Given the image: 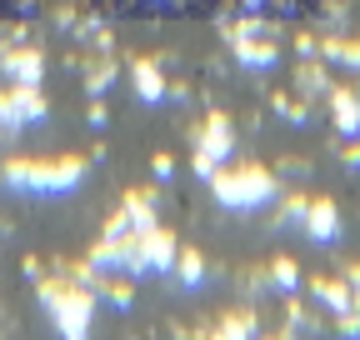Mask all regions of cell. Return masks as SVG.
Returning a JSON list of instances; mask_svg holds the SVG:
<instances>
[{
    "label": "cell",
    "mask_w": 360,
    "mask_h": 340,
    "mask_svg": "<svg viewBox=\"0 0 360 340\" xmlns=\"http://www.w3.org/2000/svg\"><path fill=\"white\" fill-rule=\"evenodd\" d=\"M6 181L15 190H40V195H60L70 185L85 181V160H11L6 165Z\"/></svg>",
    "instance_id": "cell-1"
},
{
    "label": "cell",
    "mask_w": 360,
    "mask_h": 340,
    "mask_svg": "<svg viewBox=\"0 0 360 340\" xmlns=\"http://www.w3.org/2000/svg\"><path fill=\"white\" fill-rule=\"evenodd\" d=\"M215 195H220V205H231V210H255V205H265L270 195H276V181H270L260 165H240V170L215 176Z\"/></svg>",
    "instance_id": "cell-2"
},
{
    "label": "cell",
    "mask_w": 360,
    "mask_h": 340,
    "mask_svg": "<svg viewBox=\"0 0 360 340\" xmlns=\"http://www.w3.org/2000/svg\"><path fill=\"white\" fill-rule=\"evenodd\" d=\"M40 295H45V306H51V315L60 320L65 335H80L90 325V295L80 285H40Z\"/></svg>",
    "instance_id": "cell-3"
},
{
    "label": "cell",
    "mask_w": 360,
    "mask_h": 340,
    "mask_svg": "<svg viewBox=\"0 0 360 340\" xmlns=\"http://www.w3.org/2000/svg\"><path fill=\"white\" fill-rule=\"evenodd\" d=\"M225 155H231V125H225L220 115H210V120H205V131H200L195 170H200V176H210V170H215V160H225Z\"/></svg>",
    "instance_id": "cell-4"
},
{
    "label": "cell",
    "mask_w": 360,
    "mask_h": 340,
    "mask_svg": "<svg viewBox=\"0 0 360 340\" xmlns=\"http://www.w3.org/2000/svg\"><path fill=\"white\" fill-rule=\"evenodd\" d=\"M45 115V100L35 96V85H15V91L0 96V120L6 125H25V120H40Z\"/></svg>",
    "instance_id": "cell-5"
},
{
    "label": "cell",
    "mask_w": 360,
    "mask_h": 340,
    "mask_svg": "<svg viewBox=\"0 0 360 340\" xmlns=\"http://www.w3.org/2000/svg\"><path fill=\"white\" fill-rule=\"evenodd\" d=\"M0 65H6V75H11L15 85H35V80H40V70H45L40 51H15V55L0 60Z\"/></svg>",
    "instance_id": "cell-6"
},
{
    "label": "cell",
    "mask_w": 360,
    "mask_h": 340,
    "mask_svg": "<svg viewBox=\"0 0 360 340\" xmlns=\"http://www.w3.org/2000/svg\"><path fill=\"white\" fill-rule=\"evenodd\" d=\"M335 225H340V221H335V205H330V200H315L310 216H305V230H310L315 240L330 245V240H335Z\"/></svg>",
    "instance_id": "cell-7"
},
{
    "label": "cell",
    "mask_w": 360,
    "mask_h": 340,
    "mask_svg": "<svg viewBox=\"0 0 360 340\" xmlns=\"http://www.w3.org/2000/svg\"><path fill=\"white\" fill-rule=\"evenodd\" d=\"M335 125H340L345 136L360 131V100H355L350 91H335Z\"/></svg>",
    "instance_id": "cell-8"
},
{
    "label": "cell",
    "mask_w": 360,
    "mask_h": 340,
    "mask_svg": "<svg viewBox=\"0 0 360 340\" xmlns=\"http://www.w3.org/2000/svg\"><path fill=\"white\" fill-rule=\"evenodd\" d=\"M135 91H141V100H160V96H165V80L155 75V65H150V60L135 65Z\"/></svg>",
    "instance_id": "cell-9"
},
{
    "label": "cell",
    "mask_w": 360,
    "mask_h": 340,
    "mask_svg": "<svg viewBox=\"0 0 360 340\" xmlns=\"http://www.w3.org/2000/svg\"><path fill=\"white\" fill-rule=\"evenodd\" d=\"M315 301H326L330 310L350 315V290H345V285H335V280H315Z\"/></svg>",
    "instance_id": "cell-10"
},
{
    "label": "cell",
    "mask_w": 360,
    "mask_h": 340,
    "mask_svg": "<svg viewBox=\"0 0 360 340\" xmlns=\"http://www.w3.org/2000/svg\"><path fill=\"white\" fill-rule=\"evenodd\" d=\"M200 270H205V266H200V255H195V250L180 255V280H186V285H200Z\"/></svg>",
    "instance_id": "cell-11"
},
{
    "label": "cell",
    "mask_w": 360,
    "mask_h": 340,
    "mask_svg": "<svg viewBox=\"0 0 360 340\" xmlns=\"http://www.w3.org/2000/svg\"><path fill=\"white\" fill-rule=\"evenodd\" d=\"M276 285H281V290L295 285V266H290V261H276Z\"/></svg>",
    "instance_id": "cell-12"
}]
</instances>
